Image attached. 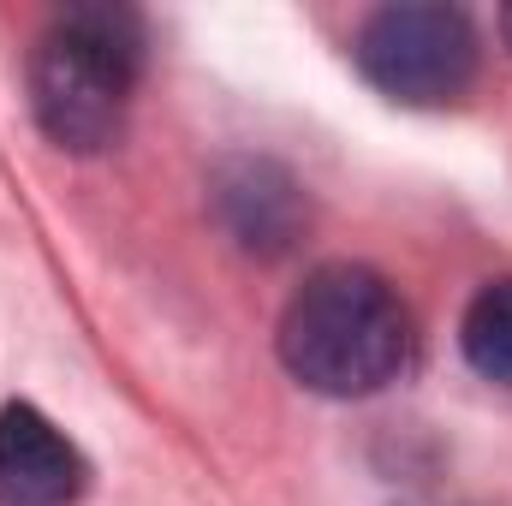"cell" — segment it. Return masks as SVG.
Returning <instances> with one entry per match:
<instances>
[{"mask_svg":"<svg viewBox=\"0 0 512 506\" xmlns=\"http://www.w3.org/2000/svg\"><path fill=\"white\" fill-rule=\"evenodd\" d=\"M411 316L376 268H316L280 316V364L328 399H364L405 370Z\"/></svg>","mask_w":512,"mask_h":506,"instance_id":"6da1fadb","label":"cell"},{"mask_svg":"<svg viewBox=\"0 0 512 506\" xmlns=\"http://www.w3.org/2000/svg\"><path fill=\"white\" fill-rule=\"evenodd\" d=\"M137 72H143V18L126 6H72L36 36L30 108L60 149L96 155L126 126Z\"/></svg>","mask_w":512,"mask_h":506,"instance_id":"7a4b0ae2","label":"cell"},{"mask_svg":"<svg viewBox=\"0 0 512 506\" xmlns=\"http://www.w3.org/2000/svg\"><path fill=\"white\" fill-rule=\"evenodd\" d=\"M358 72L411 108H435L471 90L477 78V30L459 6L435 0H399L364 18L358 30Z\"/></svg>","mask_w":512,"mask_h":506,"instance_id":"3957f363","label":"cell"},{"mask_svg":"<svg viewBox=\"0 0 512 506\" xmlns=\"http://www.w3.org/2000/svg\"><path fill=\"white\" fill-rule=\"evenodd\" d=\"M84 453L36 405L0 411V506H72L84 495Z\"/></svg>","mask_w":512,"mask_h":506,"instance_id":"277c9868","label":"cell"},{"mask_svg":"<svg viewBox=\"0 0 512 506\" xmlns=\"http://www.w3.org/2000/svg\"><path fill=\"white\" fill-rule=\"evenodd\" d=\"M215 209L227 221V233L245 251H286L304 227V191L292 185V173H280L274 161H227L215 173Z\"/></svg>","mask_w":512,"mask_h":506,"instance_id":"5b68a950","label":"cell"},{"mask_svg":"<svg viewBox=\"0 0 512 506\" xmlns=\"http://www.w3.org/2000/svg\"><path fill=\"white\" fill-rule=\"evenodd\" d=\"M459 346H465L471 370H477L483 381H501V387H512V274L489 280V286L465 304Z\"/></svg>","mask_w":512,"mask_h":506,"instance_id":"8992f818","label":"cell"},{"mask_svg":"<svg viewBox=\"0 0 512 506\" xmlns=\"http://www.w3.org/2000/svg\"><path fill=\"white\" fill-rule=\"evenodd\" d=\"M501 30H507V48H512V6L501 12Z\"/></svg>","mask_w":512,"mask_h":506,"instance_id":"52a82bcc","label":"cell"}]
</instances>
